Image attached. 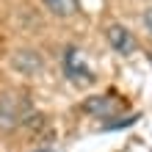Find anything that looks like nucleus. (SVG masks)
<instances>
[{"instance_id": "obj_1", "label": "nucleus", "mask_w": 152, "mask_h": 152, "mask_svg": "<svg viewBox=\"0 0 152 152\" xmlns=\"http://www.w3.org/2000/svg\"><path fill=\"white\" fill-rule=\"evenodd\" d=\"M31 116V105L22 94H0V133H11Z\"/></svg>"}, {"instance_id": "obj_2", "label": "nucleus", "mask_w": 152, "mask_h": 152, "mask_svg": "<svg viewBox=\"0 0 152 152\" xmlns=\"http://www.w3.org/2000/svg\"><path fill=\"white\" fill-rule=\"evenodd\" d=\"M61 64H64V75L72 80V83H91V80H94V72L88 69L86 53L80 47H66Z\"/></svg>"}, {"instance_id": "obj_3", "label": "nucleus", "mask_w": 152, "mask_h": 152, "mask_svg": "<svg viewBox=\"0 0 152 152\" xmlns=\"http://www.w3.org/2000/svg\"><path fill=\"white\" fill-rule=\"evenodd\" d=\"M105 39H108L111 50H116L119 56H133V53L138 50L136 33H133L130 28H124V25H119V22H113V25L105 28Z\"/></svg>"}, {"instance_id": "obj_4", "label": "nucleus", "mask_w": 152, "mask_h": 152, "mask_svg": "<svg viewBox=\"0 0 152 152\" xmlns=\"http://www.w3.org/2000/svg\"><path fill=\"white\" fill-rule=\"evenodd\" d=\"M11 64H14L17 72H22V75H39L44 69V58L36 50H20V53H14Z\"/></svg>"}, {"instance_id": "obj_5", "label": "nucleus", "mask_w": 152, "mask_h": 152, "mask_svg": "<svg viewBox=\"0 0 152 152\" xmlns=\"http://www.w3.org/2000/svg\"><path fill=\"white\" fill-rule=\"evenodd\" d=\"M83 111L88 116H100V119H105V116L116 113V100H113V97H88V100L83 102Z\"/></svg>"}, {"instance_id": "obj_6", "label": "nucleus", "mask_w": 152, "mask_h": 152, "mask_svg": "<svg viewBox=\"0 0 152 152\" xmlns=\"http://www.w3.org/2000/svg\"><path fill=\"white\" fill-rule=\"evenodd\" d=\"M42 3L53 17H61V20L77 14V0H42Z\"/></svg>"}, {"instance_id": "obj_7", "label": "nucleus", "mask_w": 152, "mask_h": 152, "mask_svg": "<svg viewBox=\"0 0 152 152\" xmlns=\"http://www.w3.org/2000/svg\"><path fill=\"white\" fill-rule=\"evenodd\" d=\"M141 20H144V28L152 33V6L147 8V11H144V17H141Z\"/></svg>"}]
</instances>
